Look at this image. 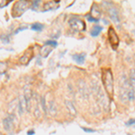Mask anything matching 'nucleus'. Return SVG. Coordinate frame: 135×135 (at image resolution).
Instances as JSON below:
<instances>
[{"label": "nucleus", "instance_id": "nucleus-25", "mask_svg": "<svg viewBox=\"0 0 135 135\" xmlns=\"http://www.w3.org/2000/svg\"><path fill=\"white\" fill-rule=\"evenodd\" d=\"M82 130L86 132H95V131L92 130V129H88V128H85V127H82Z\"/></svg>", "mask_w": 135, "mask_h": 135}, {"label": "nucleus", "instance_id": "nucleus-4", "mask_svg": "<svg viewBox=\"0 0 135 135\" xmlns=\"http://www.w3.org/2000/svg\"><path fill=\"white\" fill-rule=\"evenodd\" d=\"M2 123H3L4 130H5L7 133H11V132L14 131V128H15V115H13V114L6 115L5 118L3 119Z\"/></svg>", "mask_w": 135, "mask_h": 135}, {"label": "nucleus", "instance_id": "nucleus-11", "mask_svg": "<svg viewBox=\"0 0 135 135\" xmlns=\"http://www.w3.org/2000/svg\"><path fill=\"white\" fill-rule=\"evenodd\" d=\"M47 114L50 113L51 114H55L57 113V107H56V104L53 101H49L47 102Z\"/></svg>", "mask_w": 135, "mask_h": 135}, {"label": "nucleus", "instance_id": "nucleus-10", "mask_svg": "<svg viewBox=\"0 0 135 135\" xmlns=\"http://www.w3.org/2000/svg\"><path fill=\"white\" fill-rule=\"evenodd\" d=\"M65 105H66V108L69 112V114L72 115V116H75V115L77 114V110H76V107L72 102L65 101Z\"/></svg>", "mask_w": 135, "mask_h": 135}, {"label": "nucleus", "instance_id": "nucleus-14", "mask_svg": "<svg viewBox=\"0 0 135 135\" xmlns=\"http://www.w3.org/2000/svg\"><path fill=\"white\" fill-rule=\"evenodd\" d=\"M51 52V47L44 45L43 48L42 49V51H41V53H42V56L43 58H47Z\"/></svg>", "mask_w": 135, "mask_h": 135}, {"label": "nucleus", "instance_id": "nucleus-21", "mask_svg": "<svg viewBox=\"0 0 135 135\" xmlns=\"http://www.w3.org/2000/svg\"><path fill=\"white\" fill-rule=\"evenodd\" d=\"M86 18H88V22H95V23H98V22H99V19L94 18L93 16H90V15H88Z\"/></svg>", "mask_w": 135, "mask_h": 135}, {"label": "nucleus", "instance_id": "nucleus-17", "mask_svg": "<svg viewBox=\"0 0 135 135\" xmlns=\"http://www.w3.org/2000/svg\"><path fill=\"white\" fill-rule=\"evenodd\" d=\"M135 99V91L133 90V89L129 88V90H128V93H127V100L128 101H133V100Z\"/></svg>", "mask_w": 135, "mask_h": 135}, {"label": "nucleus", "instance_id": "nucleus-16", "mask_svg": "<svg viewBox=\"0 0 135 135\" xmlns=\"http://www.w3.org/2000/svg\"><path fill=\"white\" fill-rule=\"evenodd\" d=\"M43 27H44V25L40 23H34L31 25V29L32 31H36V32H41L43 29Z\"/></svg>", "mask_w": 135, "mask_h": 135}, {"label": "nucleus", "instance_id": "nucleus-23", "mask_svg": "<svg viewBox=\"0 0 135 135\" xmlns=\"http://www.w3.org/2000/svg\"><path fill=\"white\" fill-rule=\"evenodd\" d=\"M135 123V119H130L129 121L126 123V125L129 126V125H133Z\"/></svg>", "mask_w": 135, "mask_h": 135}, {"label": "nucleus", "instance_id": "nucleus-9", "mask_svg": "<svg viewBox=\"0 0 135 135\" xmlns=\"http://www.w3.org/2000/svg\"><path fill=\"white\" fill-rule=\"evenodd\" d=\"M86 56V53H79V54L77 53V54H74V55L72 56V59L78 63V64L82 65L85 62Z\"/></svg>", "mask_w": 135, "mask_h": 135}, {"label": "nucleus", "instance_id": "nucleus-24", "mask_svg": "<svg viewBox=\"0 0 135 135\" xmlns=\"http://www.w3.org/2000/svg\"><path fill=\"white\" fill-rule=\"evenodd\" d=\"M25 29H27V26H23V27H20V28H18V29H17V31H16V32H15V34L18 33L19 32H21V31H23V30H25Z\"/></svg>", "mask_w": 135, "mask_h": 135}, {"label": "nucleus", "instance_id": "nucleus-5", "mask_svg": "<svg viewBox=\"0 0 135 135\" xmlns=\"http://www.w3.org/2000/svg\"><path fill=\"white\" fill-rule=\"evenodd\" d=\"M108 41H109V43L110 45L112 46V48L114 50L117 49L119 46V37L117 35L116 32H115V30L114 29V27H111L109 28V30H108Z\"/></svg>", "mask_w": 135, "mask_h": 135}, {"label": "nucleus", "instance_id": "nucleus-7", "mask_svg": "<svg viewBox=\"0 0 135 135\" xmlns=\"http://www.w3.org/2000/svg\"><path fill=\"white\" fill-rule=\"evenodd\" d=\"M17 110H18L19 115H22L25 113V111L27 110V104H26V101L23 95H22L19 97V100L17 102Z\"/></svg>", "mask_w": 135, "mask_h": 135}, {"label": "nucleus", "instance_id": "nucleus-20", "mask_svg": "<svg viewBox=\"0 0 135 135\" xmlns=\"http://www.w3.org/2000/svg\"><path fill=\"white\" fill-rule=\"evenodd\" d=\"M44 45H46V46H50V47H56L58 45V42H56V41L50 40V41H47Z\"/></svg>", "mask_w": 135, "mask_h": 135}, {"label": "nucleus", "instance_id": "nucleus-15", "mask_svg": "<svg viewBox=\"0 0 135 135\" xmlns=\"http://www.w3.org/2000/svg\"><path fill=\"white\" fill-rule=\"evenodd\" d=\"M41 106H42V111L45 115H47V104H46V97H42L40 100Z\"/></svg>", "mask_w": 135, "mask_h": 135}, {"label": "nucleus", "instance_id": "nucleus-2", "mask_svg": "<svg viewBox=\"0 0 135 135\" xmlns=\"http://www.w3.org/2000/svg\"><path fill=\"white\" fill-rule=\"evenodd\" d=\"M29 6V2L27 1H17L15 3L14 6H13V16L14 17H19L21 16L23 13L25 12L26 9Z\"/></svg>", "mask_w": 135, "mask_h": 135}, {"label": "nucleus", "instance_id": "nucleus-22", "mask_svg": "<svg viewBox=\"0 0 135 135\" xmlns=\"http://www.w3.org/2000/svg\"><path fill=\"white\" fill-rule=\"evenodd\" d=\"M39 4H40V1H32V8H36L39 6Z\"/></svg>", "mask_w": 135, "mask_h": 135}, {"label": "nucleus", "instance_id": "nucleus-26", "mask_svg": "<svg viewBox=\"0 0 135 135\" xmlns=\"http://www.w3.org/2000/svg\"><path fill=\"white\" fill-rule=\"evenodd\" d=\"M34 133H35V132H34L33 130H31V131H29V132H27V135H34Z\"/></svg>", "mask_w": 135, "mask_h": 135}, {"label": "nucleus", "instance_id": "nucleus-19", "mask_svg": "<svg viewBox=\"0 0 135 135\" xmlns=\"http://www.w3.org/2000/svg\"><path fill=\"white\" fill-rule=\"evenodd\" d=\"M0 40L2 41V42L3 43L7 44V43H9V42H10V35L6 34V33L1 34V35H0Z\"/></svg>", "mask_w": 135, "mask_h": 135}, {"label": "nucleus", "instance_id": "nucleus-8", "mask_svg": "<svg viewBox=\"0 0 135 135\" xmlns=\"http://www.w3.org/2000/svg\"><path fill=\"white\" fill-rule=\"evenodd\" d=\"M108 14H109L110 18L112 19L114 23H119L120 22V17H119V14H118V11L115 7H110L108 9Z\"/></svg>", "mask_w": 135, "mask_h": 135}, {"label": "nucleus", "instance_id": "nucleus-6", "mask_svg": "<svg viewBox=\"0 0 135 135\" xmlns=\"http://www.w3.org/2000/svg\"><path fill=\"white\" fill-rule=\"evenodd\" d=\"M32 57H33V51H32V49H29V50H27V51L23 53V55L20 58L19 62H20L21 64L26 66V65L29 64V62L31 61Z\"/></svg>", "mask_w": 135, "mask_h": 135}, {"label": "nucleus", "instance_id": "nucleus-3", "mask_svg": "<svg viewBox=\"0 0 135 135\" xmlns=\"http://www.w3.org/2000/svg\"><path fill=\"white\" fill-rule=\"evenodd\" d=\"M69 26L71 29H73L76 32H84L86 31V23L82 20L77 18V17H72L69 21Z\"/></svg>", "mask_w": 135, "mask_h": 135}, {"label": "nucleus", "instance_id": "nucleus-13", "mask_svg": "<svg viewBox=\"0 0 135 135\" xmlns=\"http://www.w3.org/2000/svg\"><path fill=\"white\" fill-rule=\"evenodd\" d=\"M129 84L132 89L135 91V70L132 69L130 73V78H129Z\"/></svg>", "mask_w": 135, "mask_h": 135}, {"label": "nucleus", "instance_id": "nucleus-1", "mask_svg": "<svg viewBox=\"0 0 135 135\" xmlns=\"http://www.w3.org/2000/svg\"><path fill=\"white\" fill-rule=\"evenodd\" d=\"M102 81H103L104 86L105 88L107 94L110 97H113L114 92V77H113L111 69H104L102 70Z\"/></svg>", "mask_w": 135, "mask_h": 135}, {"label": "nucleus", "instance_id": "nucleus-18", "mask_svg": "<svg viewBox=\"0 0 135 135\" xmlns=\"http://www.w3.org/2000/svg\"><path fill=\"white\" fill-rule=\"evenodd\" d=\"M7 70V63L5 61H0V75H4Z\"/></svg>", "mask_w": 135, "mask_h": 135}, {"label": "nucleus", "instance_id": "nucleus-12", "mask_svg": "<svg viewBox=\"0 0 135 135\" xmlns=\"http://www.w3.org/2000/svg\"><path fill=\"white\" fill-rule=\"evenodd\" d=\"M102 30H103V27L102 26H100V25H95V26H94V27L92 28V30H91V36H93V37H97V36H98L100 33H101V32H102Z\"/></svg>", "mask_w": 135, "mask_h": 135}]
</instances>
